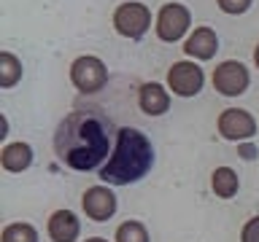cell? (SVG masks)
Returning a JSON list of instances; mask_svg holds the SVG:
<instances>
[{
    "label": "cell",
    "instance_id": "52a82bcc",
    "mask_svg": "<svg viewBox=\"0 0 259 242\" xmlns=\"http://www.w3.org/2000/svg\"><path fill=\"white\" fill-rule=\"evenodd\" d=\"M213 89L219 94H224V97H238L243 94L248 89L251 84V76H248V68L243 62L238 59H227L222 65H216V70H213Z\"/></svg>",
    "mask_w": 259,
    "mask_h": 242
},
{
    "label": "cell",
    "instance_id": "44dd1931",
    "mask_svg": "<svg viewBox=\"0 0 259 242\" xmlns=\"http://www.w3.org/2000/svg\"><path fill=\"white\" fill-rule=\"evenodd\" d=\"M84 242H108V239H103V237H89V239H84Z\"/></svg>",
    "mask_w": 259,
    "mask_h": 242
},
{
    "label": "cell",
    "instance_id": "6da1fadb",
    "mask_svg": "<svg viewBox=\"0 0 259 242\" xmlns=\"http://www.w3.org/2000/svg\"><path fill=\"white\" fill-rule=\"evenodd\" d=\"M119 127L97 108H76L54 129V153L65 167L92 172L105 164Z\"/></svg>",
    "mask_w": 259,
    "mask_h": 242
},
{
    "label": "cell",
    "instance_id": "5bb4252c",
    "mask_svg": "<svg viewBox=\"0 0 259 242\" xmlns=\"http://www.w3.org/2000/svg\"><path fill=\"white\" fill-rule=\"evenodd\" d=\"M210 189L219 199H232L235 194L240 189V180H238V172H235L232 167H219L213 169V175H210Z\"/></svg>",
    "mask_w": 259,
    "mask_h": 242
},
{
    "label": "cell",
    "instance_id": "e0dca14e",
    "mask_svg": "<svg viewBox=\"0 0 259 242\" xmlns=\"http://www.w3.org/2000/svg\"><path fill=\"white\" fill-rule=\"evenodd\" d=\"M116 242H149V229L141 221H124L116 229Z\"/></svg>",
    "mask_w": 259,
    "mask_h": 242
},
{
    "label": "cell",
    "instance_id": "d6986e66",
    "mask_svg": "<svg viewBox=\"0 0 259 242\" xmlns=\"http://www.w3.org/2000/svg\"><path fill=\"white\" fill-rule=\"evenodd\" d=\"M240 242H259V215L248 218L243 223V231H240Z\"/></svg>",
    "mask_w": 259,
    "mask_h": 242
},
{
    "label": "cell",
    "instance_id": "ac0fdd59",
    "mask_svg": "<svg viewBox=\"0 0 259 242\" xmlns=\"http://www.w3.org/2000/svg\"><path fill=\"white\" fill-rule=\"evenodd\" d=\"M216 3H219V8H222L224 14L240 16V14H246V11H248L254 0H216Z\"/></svg>",
    "mask_w": 259,
    "mask_h": 242
},
{
    "label": "cell",
    "instance_id": "9a60e30c",
    "mask_svg": "<svg viewBox=\"0 0 259 242\" xmlns=\"http://www.w3.org/2000/svg\"><path fill=\"white\" fill-rule=\"evenodd\" d=\"M22 81V62L19 56L11 54V51H3L0 54V86L3 89H11Z\"/></svg>",
    "mask_w": 259,
    "mask_h": 242
},
{
    "label": "cell",
    "instance_id": "ffe728a7",
    "mask_svg": "<svg viewBox=\"0 0 259 242\" xmlns=\"http://www.w3.org/2000/svg\"><path fill=\"white\" fill-rule=\"evenodd\" d=\"M254 65L259 68V43H256V48H254Z\"/></svg>",
    "mask_w": 259,
    "mask_h": 242
},
{
    "label": "cell",
    "instance_id": "8fae6325",
    "mask_svg": "<svg viewBox=\"0 0 259 242\" xmlns=\"http://www.w3.org/2000/svg\"><path fill=\"white\" fill-rule=\"evenodd\" d=\"M219 51V35L210 27H194L184 40V54L194 59H210Z\"/></svg>",
    "mask_w": 259,
    "mask_h": 242
},
{
    "label": "cell",
    "instance_id": "7c38bea8",
    "mask_svg": "<svg viewBox=\"0 0 259 242\" xmlns=\"http://www.w3.org/2000/svg\"><path fill=\"white\" fill-rule=\"evenodd\" d=\"M138 105H141L146 116H165L170 110V94L162 84L149 81V84H141V89H138Z\"/></svg>",
    "mask_w": 259,
    "mask_h": 242
},
{
    "label": "cell",
    "instance_id": "30bf717a",
    "mask_svg": "<svg viewBox=\"0 0 259 242\" xmlns=\"http://www.w3.org/2000/svg\"><path fill=\"white\" fill-rule=\"evenodd\" d=\"M46 234L52 242H76L81 234V221L73 210H57L46 223Z\"/></svg>",
    "mask_w": 259,
    "mask_h": 242
},
{
    "label": "cell",
    "instance_id": "ba28073f",
    "mask_svg": "<svg viewBox=\"0 0 259 242\" xmlns=\"http://www.w3.org/2000/svg\"><path fill=\"white\" fill-rule=\"evenodd\" d=\"M116 205H119V199L108 186H92L81 197V207H84L89 221H95V223H103L116 215Z\"/></svg>",
    "mask_w": 259,
    "mask_h": 242
},
{
    "label": "cell",
    "instance_id": "277c9868",
    "mask_svg": "<svg viewBox=\"0 0 259 242\" xmlns=\"http://www.w3.org/2000/svg\"><path fill=\"white\" fill-rule=\"evenodd\" d=\"M192 27V14L184 3H165L157 14V38L162 43H178Z\"/></svg>",
    "mask_w": 259,
    "mask_h": 242
},
{
    "label": "cell",
    "instance_id": "9c48e42d",
    "mask_svg": "<svg viewBox=\"0 0 259 242\" xmlns=\"http://www.w3.org/2000/svg\"><path fill=\"white\" fill-rule=\"evenodd\" d=\"M219 135L224 140L240 143V140H251L256 135V121L248 110L243 108H227L219 116Z\"/></svg>",
    "mask_w": 259,
    "mask_h": 242
},
{
    "label": "cell",
    "instance_id": "3957f363",
    "mask_svg": "<svg viewBox=\"0 0 259 242\" xmlns=\"http://www.w3.org/2000/svg\"><path fill=\"white\" fill-rule=\"evenodd\" d=\"M70 84L76 86L78 94H97L108 84V68L100 56H76L70 65Z\"/></svg>",
    "mask_w": 259,
    "mask_h": 242
},
{
    "label": "cell",
    "instance_id": "7a4b0ae2",
    "mask_svg": "<svg viewBox=\"0 0 259 242\" xmlns=\"http://www.w3.org/2000/svg\"><path fill=\"white\" fill-rule=\"evenodd\" d=\"M154 167V145L141 129L119 127L116 143H113L111 156L97 169L103 183L108 186H133L143 180Z\"/></svg>",
    "mask_w": 259,
    "mask_h": 242
},
{
    "label": "cell",
    "instance_id": "2e32d148",
    "mask_svg": "<svg viewBox=\"0 0 259 242\" xmlns=\"http://www.w3.org/2000/svg\"><path fill=\"white\" fill-rule=\"evenodd\" d=\"M0 242H38V229L32 223L14 221V223H8L6 229H3Z\"/></svg>",
    "mask_w": 259,
    "mask_h": 242
},
{
    "label": "cell",
    "instance_id": "5b68a950",
    "mask_svg": "<svg viewBox=\"0 0 259 242\" xmlns=\"http://www.w3.org/2000/svg\"><path fill=\"white\" fill-rule=\"evenodd\" d=\"M202 84H205V73H202L200 65H194L192 59H181L173 62L167 70V86L170 92L178 97H194L202 92Z\"/></svg>",
    "mask_w": 259,
    "mask_h": 242
},
{
    "label": "cell",
    "instance_id": "4fadbf2b",
    "mask_svg": "<svg viewBox=\"0 0 259 242\" xmlns=\"http://www.w3.org/2000/svg\"><path fill=\"white\" fill-rule=\"evenodd\" d=\"M0 164H3L6 172H24L32 164V148L27 143H8L3 151H0Z\"/></svg>",
    "mask_w": 259,
    "mask_h": 242
},
{
    "label": "cell",
    "instance_id": "8992f818",
    "mask_svg": "<svg viewBox=\"0 0 259 242\" xmlns=\"http://www.w3.org/2000/svg\"><path fill=\"white\" fill-rule=\"evenodd\" d=\"M113 27L124 38H143L151 27V11L143 3H121L113 11Z\"/></svg>",
    "mask_w": 259,
    "mask_h": 242
}]
</instances>
